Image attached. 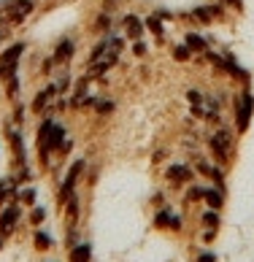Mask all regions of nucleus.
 <instances>
[{
  "label": "nucleus",
  "mask_w": 254,
  "mask_h": 262,
  "mask_svg": "<svg viewBox=\"0 0 254 262\" xmlns=\"http://www.w3.org/2000/svg\"><path fill=\"white\" fill-rule=\"evenodd\" d=\"M251 111H254V98H251L249 90H243L238 98H236V124H238V133H246L249 130Z\"/></svg>",
  "instance_id": "obj_2"
},
{
  "label": "nucleus",
  "mask_w": 254,
  "mask_h": 262,
  "mask_svg": "<svg viewBox=\"0 0 254 262\" xmlns=\"http://www.w3.org/2000/svg\"><path fill=\"white\" fill-rule=\"evenodd\" d=\"M143 22H141V19L138 16H124V35L127 38H130V41H141V35H143Z\"/></svg>",
  "instance_id": "obj_7"
},
{
  "label": "nucleus",
  "mask_w": 254,
  "mask_h": 262,
  "mask_svg": "<svg viewBox=\"0 0 254 262\" xmlns=\"http://www.w3.org/2000/svg\"><path fill=\"white\" fill-rule=\"evenodd\" d=\"M154 227H160V230H173V232H179V230H181V219L176 216V213H171V211H160L157 216H154Z\"/></svg>",
  "instance_id": "obj_5"
},
{
  "label": "nucleus",
  "mask_w": 254,
  "mask_h": 262,
  "mask_svg": "<svg viewBox=\"0 0 254 262\" xmlns=\"http://www.w3.org/2000/svg\"><path fill=\"white\" fill-rule=\"evenodd\" d=\"M84 168H87V162H84V160H76V162L71 165V170H68V176H65L62 187H60V195H57V203H60V208L65 206L68 200H71V195H73L76 184H79V176L84 173Z\"/></svg>",
  "instance_id": "obj_3"
},
{
  "label": "nucleus",
  "mask_w": 254,
  "mask_h": 262,
  "mask_svg": "<svg viewBox=\"0 0 254 262\" xmlns=\"http://www.w3.org/2000/svg\"><path fill=\"white\" fill-rule=\"evenodd\" d=\"M68 86H71V76L62 73V79L57 81V90H60V92H68Z\"/></svg>",
  "instance_id": "obj_28"
},
{
  "label": "nucleus",
  "mask_w": 254,
  "mask_h": 262,
  "mask_svg": "<svg viewBox=\"0 0 254 262\" xmlns=\"http://www.w3.org/2000/svg\"><path fill=\"white\" fill-rule=\"evenodd\" d=\"M133 52L138 54V57H143V54H146V43H141V41H135V43H133Z\"/></svg>",
  "instance_id": "obj_31"
},
{
  "label": "nucleus",
  "mask_w": 254,
  "mask_h": 262,
  "mask_svg": "<svg viewBox=\"0 0 254 262\" xmlns=\"http://www.w3.org/2000/svg\"><path fill=\"white\" fill-rule=\"evenodd\" d=\"M187 98H189V103H195V105H200V103H203V95H200L198 90H189V92H187Z\"/></svg>",
  "instance_id": "obj_29"
},
{
  "label": "nucleus",
  "mask_w": 254,
  "mask_h": 262,
  "mask_svg": "<svg viewBox=\"0 0 254 262\" xmlns=\"http://www.w3.org/2000/svg\"><path fill=\"white\" fill-rule=\"evenodd\" d=\"M146 27H149V30L154 33V38H157V41H162V35H165V30H162V22H160V16H149L143 22Z\"/></svg>",
  "instance_id": "obj_17"
},
{
  "label": "nucleus",
  "mask_w": 254,
  "mask_h": 262,
  "mask_svg": "<svg viewBox=\"0 0 254 262\" xmlns=\"http://www.w3.org/2000/svg\"><path fill=\"white\" fill-rule=\"evenodd\" d=\"M173 60H176V62H187V60H192V52L187 49V43H184V46H173Z\"/></svg>",
  "instance_id": "obj_21"
},
{
  "label": "nucleus",
  "mask_w": 254,
  "mask_h": 262,
  "mask_svg": "<svg viewBox=\"0 0 254 262\" xmlns=\"http://www.w3.org/2000/svg\"><path fill=\"white\" fill-rule=\"evenodd\" d=\"M65 211H68V219H71V225L76 219H79V198H76V192L71 195V200L65 203Z\"/></svg>",
  "instance_id": "obj_18"
},
{
  "label": "nucleus",
  "mask_w": 254,
  "mask_h": 262,
  "mask_svg": "<svg viewBox=\"0 0 254 262\" xmlns=\"http://www.w3.org/2000/svg\"><path fill=\"white\" fill-rule=\"evenodd\" d=\"M22 119H25V108L19 105V108L14 111V122H19V124H22Z\"/></svg>",
  "instance_id": "obj_33"
},
{
  "label": "nucleus",
  "mask_w": 254,
  "mask_h": 262,
  "mask_svg": "<svg viewBox=\"0 0 254 262\" xmlns=\"http://www.w3.org/2000/svg\"><path fill=\"white\" fill-rule=\"evenodd\" d=\"M203 225H206L208 230H217V227H219V211L208 208L206 213H203Z\"/></svg>",
  "instance_id": "obj_19"
},
{
  "label": "nucleus",
  "mask_w": 254,
  "mask_h": 262,
  "mask_svg": "<svg viewBox=\"0 0 254 262\" xmlns=\"http://www.w3.org/2000/svg\"><path fill=\"white\" fill-rule=\"evenodd\" d=\"M6 81H8V92H6V95H8V98H14V95H16V90H19V76L14 73L11 79H6Z\"/></svg>",
  "instance_id": "obj_24"
},
{
  "label": "nucleus",
  "mask_w": 254,
  "mask_h": 262,
  "mask_svg": "<svg viewBox=\"0 0 254 262\" xmlns=\"http://www.w3.org/2000/svg\"><path fill=\"white\" fill-rule=\"evenodd\" d=\"M165 176H168V181H173V184H187V181L195 179V170L187 168V165H171Z\"/></svg>",
  "instance_id": "obj_6"
},
{
  "label": "nucleus",
  "mask_w": 254,
  "mask_h": 262,
  "mask_svg": "<svg viewBox=\"0 0 254 262\" xmlns=\"http://www.w3.org/2000/svg\"><path fill=\"white\" fill-rule=\"evenodd\" d=\"M208 146L214 151V160L222 162V165H227L232 160V135L227 130H219V133H214L211 138H208Z\"/></svg>",
  "instance_id": "obj_1"
},
{
  "label": "nucleus",
  "mask_w": 254,
  "mask_h": 262,
  "mask_svg": "<svg viewBox=\"0 0 254 262\" xmlns=\"http://www.w3.org/2000/svg\"><path fill=\"white\" fill-rule=\"evenodd\" d=\"M71 57H73V41H68V38H65V41L57 43V49H54V60H57V62H68Z\"/></svg>",
  "instance_id": "obj_15"
},
{
  "label": "nucleus",
  "mask_w": 254,
  "mask_h": 262,
  "mask_svg": "<svg viewBox=\"0 0 254 262\" xmlns=\"http://www.w3.org/2000/svg\"><path fill=\"white\" fill-rule=\"evenodd\" d=\"M54 95H57V86H46V90L38 92V95H35V100H33V105H30L33 114L41 116V111H46V105H49V100H52Z\"/></svg>",
  "instance_id": "obj_8"
},
{
  "label": "nucleus",
  "mask_w": 254,
  "mask_h": 262,
  "mask_svg": "<svg viewBox=\"0 0 254 262\" xmlns=\"http://www.w3.org/2000/svg\"><path fill=\"white\" fill-rule=\"evenodd\" d=\"M14 73H16V65H0V81H3V79H11Z\"/></svg>",
  "instance_id": "obj_25"
},
{
  "label": "nucleus",
  "mask_w": 254,
  "mask_h": 262,
  "mask_svg": "<svg viewBox=\"0 0 254 262\" xmlns=\"http://www.w3.org/2000/svg\"><path fill=\"white\" fill-rule=\"evenodd\" d=\"M198 262H217V254H214V251H203L198 257Z\"/></svg>",
  "instance_id": "obj_30"
},
{
  "label": "nucleus",
  "mask_w": 254,
  "mask_h": 262,
  "mask_svg": "<svg viewBox=\"0 0 254 262\" xmlns=\"http://www.w3.org/2000/svg\"><path fill=\"white\" fill-rule=\"evenodd\" d=\"M203 195H206V189H203V187H189V189H187V200H189V203L203 200Z\"/></svg>",
  "instance_id": "obj_22"
},
{
  "label": "nucleus",
  "mask_w": 254,
  "mask_h": 262,
  "mask_svg": "<svg viewBox=\"0 0 254 262\" xmlns=\"http://www.w3.org/2000/svg\"><path fill=\"white\" fill-rule=\"evenodd\" d=\"M109 27H111V19H109V16H100V19L95 22V30H109Z\"/></svg>",
  "instance_id": "obj_27"
},
{
  "label": "nucleus",
  "mask_w": 254,
  "mask_h": 262,
  "mask_svg": "<svg viewBox=\"0 0 254 262\" xmlns=\"http://www.w3.org/2000/svg\"><path fill=\"white\" fill-rule=\"evenodd\" d=\"M8 138H11V146H14L16 160H19V162H25V143H22V133H11Z\"/></svg>",
  "instance_id": "obj_16"
},
{
  "label": "nucleus",
  "mask_w": 254,
  "mask_h": 262,
  "mask_svg": "<svg viewBox=\"0 0 254 262\" xmlns=\"http://www.w3.org/2000/svg\"><path fill=\"white\" fill-rule=\"evenodd\" d=\"M22 52H25V43H11L3 54H0V65H16Z\"/></svg>",
  "instance_id": "obj_11"
},
{
  "label": "nucleus",
  "mask_w": 254,
  "mask_h": 262,
  "mask_svg": "<svg viewBox=\"0 0 254 262\" xmlns=\"http://www.w3.org/2000/svg\"><path fill=\"white\" fill-rule=\"evenodd\" d=\"M203 200L208 203V208H214V211H219L222 206H224V192L217 187V189H206V195H203Z\"/></svg>",
  "instance_id": "obj_14"
},
{
  "label": "nucleus",
  "mask_w": 254,
  "mask_h": 262,
  "mask_svg": "<svg viewBox=\"0 0 254 262\" xmlns=\"http://www.w3.org/2000/svg\"><path fill=\"white\" fill-rule=\"evenodd\" d=\"M187 49L192 54H206L208 52V43H206V38H200L198 33H189L187 35Z\"/></svg>",
  "instance_id": "obj_13"
},
{
  "label": "nucleus",
  "mask_w": 254,
  "mask_h": 262,
  "mask_svg": "<svg viewBox=\"0 0 254 262\" xmlns=\"http://www.w3.org/2000/svg\"><path fill=\"white\" fill-rule=\"evenodd\" d=\"M16 198L25 203V206H33L35 203V189H25V192H16Z\"/></svg>",
  "instance_id": "obj_23"
},
{
  "label": "nucleus",
  "mask_w": 254,
  "mask_h": 262,
  "mask_svg": "<svg viewBox=\"0 0 254 262\" xmlns=\"http://www.w3.org/2000/svg\"><path fill=\"white\" fill-rule=\"evenodd\" d=\"M62 141H65V127H60V124H52V127H49V143H46L49 154L57 151V149H62Z\"/></svg>",
  "instance_id": "obj_10"
},
{
  "label": "nucleus",
  "mask_w": 254,
  "mask_h": 262,
  "mask_svg": "<svg viewBox=\"0 0 254 262\" xmlns=\"http://www.w3.org/2000/svg\"><path fill=\"white\" fill-rule=\"evenodd\" d=\"M33 244H35V249L46 251V249H52V238H49L46 232H41V230H38L35 235H33Z\"/></svg>",
  "instance_id": "obj_20"
},
{
  "label": "nucleus",
  "mask_w": 254,
  "mask_h": 262,
  "mask_svg": "<svg viewBox=\"0 0 254 262\" xmlns=\"http://www.w3.org/2000/svg\"><path fill=\"white\" fill-rule=\"evenodd\" d=\"M206 8H208V14H211V16H222V14H224V11H222V6H206Z\"/></svg>",
  "instance_id": "obj_32"
},
{
  "label": "nucleus",
  "mask_w": 254,
  "mask_h": 262,
  "mask_svg": "<svg viewBox=\"0 0 254 262\" xmlns=\"http://www.w3.org/2000/svg\"><path fill=\"white\" fill-rule=\"evenodd\" d=\"M30 11H33V0H16L11 8V22H22Z\"/></svg>",
  "instance_id": "obj_12"
},
{
  "label": "nucleus",
  "mask_w": 254,
  "mask_h": 262,
  "mask_svg": "<svg viewBox=\"0 0 254 262\" xmlns=\"http://www.w3.org/2000/svg\"><path fill=\"white\" fill-rule=\"evenodd\" d=\"M222 3L230 6V8H238V11H241V0H222Z\"/></svg>",
  "instance_id": "obj_34"
},
{
  "label": "nucleus",
  "mask_w": 254,
  "mask_h": 262,
  "mask_svg": "<svg viewBox=\"0 0 254 262\" xmlns=\"http://www.w3.org/2000/svg\"><path fill=\"white\" fill-rule=\"evenodd\" d=\"M0 251H3V238H0Z\"/></svg>",
  "instance_id": "obj_35"
},
{
  "label": "nucleus",
  "mask_w": 254,
  "mask_h": 262,
  "mask_svg": "<svg viewBox=\"0 0 254 262\" xmlns=\"http://www.w3.org/2000/svg\"><path fill=\"white\" fill-rule=\"evenodd\" d=\"M44 219H46V211H44V208H33V213H30V222H33V225H41Z\"/></svg>",
  "instance_id": "obj_26"
},
{
  "label": "nucleus",
  "mask_w": 254,
  "mask_h": 262,
  "mask_svg": "<svg viewBox=\"0 0 254 262\" xmlns=\"http://www.w3.org/2000/svg\"><path fill=\"white\" fill-rule=\"evenodd\" d=\"M68 262H92V246L90 244H76L71 249V254H68Z\"/></svg>",
  "instance_id": "obj_9"
},
{
  "label": "nucleus",
  "mask_w": 254,
  "mask_h": 262,
  "mask_svg": "<svg viewBox=\"0 0 254 262\" xmlns=\"http://www.w3.org/2000/svg\"><path fill=\"white\" fill-rule=\"evenodd\" d=\"M19 225V206H6L0 211V238H8Z\"/></svg>",
  "instance_id": "obj_4"
},
{
  "label": "nucleus",
  "mask_w": 254,
  "mask_h": 262,
  "mask_svg": "<svg viewBox=\"0 0 254 262\" xmlns=\"http://www.w3.org/2000/svg\"><path fill=\"white\" fill-rule=\"evenodd\" d=\"M0 41H3V33H0Z\"/></svg>",
  "instance_id": "obj_36"
}]
</instances>
